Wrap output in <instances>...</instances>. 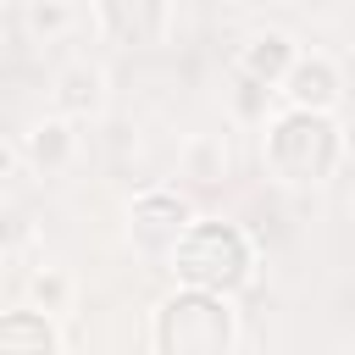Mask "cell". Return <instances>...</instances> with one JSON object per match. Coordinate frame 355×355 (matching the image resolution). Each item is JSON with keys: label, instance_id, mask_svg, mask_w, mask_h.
Listing matches in <instances>:
<instances>
[{"label": "cell", "instance_id": "obj_6", "mask_svg": "<svg viewBox=\"0 0 355 355\" xmlns=\"http://www.w3.org/2000/svg\"><path fill=\"white\" fill-rule=\"evenodd\" d=\"M277 94H283V105H294V111H338V100H344V72H338L333 55L300 50V61H294V72L283 78Z\"/></svg>", "mask_w": 355, "mask_h": 355}, {"label": "cell", "instance_id": "obj_7", "mask_svg": "<svg viewBox=\"0 0 355 355\" xmlns=\"http://www.w3.org/2000/svg\"><path fill=\"white\" fill-rule=\"evenodd\" d=\"M17 150H22V166H28L33 178H55V172H67V166L78 161V133H72V116H61V111L39 116V122L17 139Z\"/></svg>", "mask_w": 355, "mask_h": 355}, {"label": "cell", "instance_id": "obj_12", "mask_svg": "<svg viewBox=\"0 0 355 355\" xmlns=\"http://www.w3.org/2000/svg\"><path fill=\"white\" fill-rule=\"evenodd\" d=\"M183 178L194 183H222L227 178V139L222 133H194L183 144Z\"/></svg>", "mask_w": 355, "mask_h": 355}, {"label": "cell", "instance_id": "obj_15", "mask_svg": "<svg viewBox=\"0 0 355 355\" xmlns=\"http://www.w3.org/2000/svg\"><path fill=\"white\" fill-rule=\"evenodd\" d=\"M349 166H355V144H349Z\"/></svg>", "mask_w": 355, "mask_h": 355}, {"label": "cell", "instance_id": "obj_2", "mask_svg": "<svg viewBox=\"0 0 355 355\" xmlns=\"http://www.w3.org/2000/svg\"><path fill=\"white\" fill-rule=\"evenodd\" d=\"M166 266H172V277H178L183 288H205V294L239 300V294L255 283L261 244L250 239V227H239V222H227V216H200Z\"/></svg>", "mask_w": 355, "mask_h": 355}, {"label": "cell", "instance_id": "obj_9", "mask_svg": "<svg viewBox=\"0 0 355 355\" xmlns=\"http://www.w3.org/2000/svg\"><path fill=\"white\" fill-rule=\"evenodd\" d=\"M50 100H55L61 116L89 122V116L105 111V72H100L94 61H67V67L55 72V83H50Z\"/></svg>", "mask_w": 355, "mask_h": 355}, {"label": "cell", "instance_id": "obj_14", "mask_svg": "<svg viewBox=\"0 0 355 355\" xmlns=\"http://www.w3.org/2000/svg\"><path fill=\"white\" fill-rule=\"evenodd\" d=\"M272 94H277V89H266V83L233 72V111H239L244 122H261V128H266V105H272Z\"/></svg>", "mask_w": 355, "mask_h": 355}, {"label": "cell", "instance_id": "obj_11", "mask_svg": "<svg viewBox=\"0 0 355 355\" xmlns=\"http://www.w3.org/2000/svg\"><path fill=\"white\" fill-rule=\"evenodd\" d=\"M28 305L61 322V316L78 305V283H72V272H67V266H33V277H28Z\"/></svg>", "mask_w": 355, "mask_h": 355}, {"label": "cell", "instance_id": "obj_8", "mask_svg": "<svg viewBox=\"0 0 355 355\" xmlns=\"http://www.w3.org/2000/svg\"><path fill=\"white\" fill-rule=\"evenodd\" d=\"M294 61H300V44H294L283 28H261V33H250V39L239 44L233 72H244V78H255V83H266V89H283V78L294 72Z\"/></svg>", "mask_w": 355, "mask_h": 355}, {"label": "cell", "instance_id": "obj_4", "mask_svg": "<svg viewBox=\"0 0 355 355\" xmlns=\"http://www.w3.org/2000/svg\"><path fill=\"white\" fill-rule=\"evenodd\" d=\"M194 222H200L194 200H189L183 189H172V183L139 189V194L128 200V211H122V233H128L133 255H144V261H172Z\"/></svg>", "mask_w": 355, "mask_h": 355}, {"label": "cell", "instance_id": "obj_5", "mask_svg": "<svg viewBox=\"0 0 355 355\" xmlns=\"http://www.w3.org/2000/svg\"><path fill=\"white\" fill-rule=\"evenodd\" d=\"M94 28L116 50H150L172 33V0H94Z\"/></svg>", "mask_w": 355, "mask_h": 355}, {"label": "cell", "instance_id": "obj_13", "mask_svg": "<svg viewBox=\"0 0 355 355\" xmlns=\"http://www.w3.org/2000/svg\"><path fill=\"white\" fill-rule=\"evenodd\" d=\"M22 22H28V33L33 39H61L67 28H72V6L67 0H28V11H22Z\"/></svg>", "mask_w": 355, "mask_h": 355}, {"label": "cell", "instance_id": "obj_3", "mask_svg": "<svg viewBox=\"0 0 355 355\" xmlns=\"http://www.w3.org/2000/svg\"><path fill=\"white\" fill-rule=\"evenodd\" d=\"M239 349V311L227 294L172 288L150 311V355H233Z\"/></svg>", "mask_w": 355, "mask_h": 355}, {"label": "cell", "instance_id": "obj_1", "mask_svg": "<svg viewBox=\"0 0 355 355\" xmlns=\"http://www.w3.org/2000/svg\"><path fill=\"white\" fill-rule=\"evenodd\" d=\"M349 161V139L333 111H272L261 133V166L283 189H322Z\"/></svg>", "mask_w": 355, "mask_h": 355}, {"label": "cell", "instance_id": "obj_10", "mask_svg": "<svg viewBox=\"0 0 355 355\" xmlns=\"http://www.w3.org/2000/svg\"><path fill=\"white\" fill-rule=\"evenodd\" d=\"M0 355H61V322L33 305H11L0 316Z\"/></svg>", "mask_w": 355, "mask_h": 355}]
</instances>
